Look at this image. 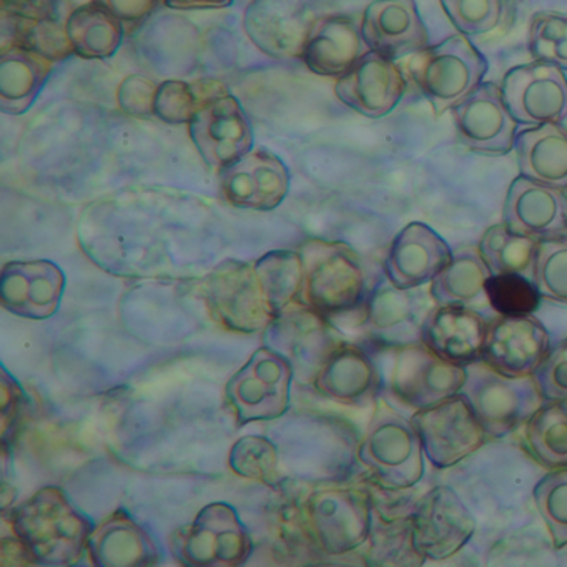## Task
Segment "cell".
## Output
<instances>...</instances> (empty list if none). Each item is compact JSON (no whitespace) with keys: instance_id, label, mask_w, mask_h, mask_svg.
<instances>
[{"instance_id":"obj_45","label":"cell","mask_w":567,"mask_h":567,"mask_svg":"<svg viewBox=\"0 0 567 567\" xmlns=\"http://www.w3.org/2000/svg\"><path fill=\"white\" fill-rule=\"evenodd\" d=\"M158 85L144 75H128L118 85L117 102L125 114L132 117H151L154 115L155 95Z\"/></svg>"},{"instance_id":"obj_42","label":"cell","mask_w":567,"mask_h":567,"mask_svg":"<svg viewBox=\"0 0 567 567\" xmlns=\"http://www.w3.org/2000/svg\"><path fill=\"white\" fill-rule=\"evenodd\" d=\"M231 467L241 476L270 483L277 467L275 447L264 437H244L231 451Z\"/></svg>"},{"instance_id":"obj_24","label":"cell","mask_w":567,"mask_h":567,"mask_svg":"<svg viewBox=\"0 0 567 567\" xmlns=\"http://www.w3.org/2000/svg\"><path fill=\"white\" fill-rule=\"evenodd\" d=\"M451 258L453 251L437 231L413 221L391 241L384 275L394 287L411 290L433 281Z\"/></svg>"},{"instance_id":"obj_18","label":"cell","mask_w":567,"mask_h":567,"mask_svg":"<svg viewBox=\"0 0 567 567\" xmlns=\"http://www.w3.org/2000/svg\"><path fill=\"white\" fill-rule=\"evenodd\" d=\"M220 192L228 204L250 210H274L287 197L290 172L274 152L250 151L220 168Z\"/></svg>"},{"instance_id":"obj_23","label":"cell","mask_w":567,"mask_h":567,"mask_svg":"<svg viewBox=\"0 0 567 567\" xmlns=\"http://www.w3.org/2000/svg\"><path fill=\"white\" fill-rule=\"evenodd\" d=\"M360 29L367 48L391 61L417 54L430 42L416 0H373Z\"/></svg>"},{"instance_id":"obj_17","label":"cell","mask_w":567,"mask_h":567,"mask_svg":"<svg viewBox=\"0 0 567 567\" xmlns=\"http://www.w3.org/2000/svg\"><path fill=\"white\" fill-rule=\"evenodd\" d=\"M550 351L549 333L537 318L499 317L487 324L483 363L509 378L533 377Z\"/></svg>"},{"instance_id":"obj_28","label":"cell","mask_w":567,"mask_h":567,"mask_svg":"<svg viewBox=\"0 0 567 567\" xmlns=\"http://www.w3.org/2000/svg\"><path fill=\"white\" fill-rule=\"evenodd\" d=\"M318 388L344 404H363L377 394L380 374L367 351L343 344L318 371Z\"/></svg>"},{"instance_id":"obj_46","label":"cell","mask_w":567,"mask_h":567,"mask_svg":"<svg viewBox=\"0 0 567 567\" xmlns=\"http://www.w3.org/2000/svg\"><path fill=\"white\" fill-rule=\"evenodd\" d=\"M95 2L111 11L118 21H122V24L132 29L147 21L164 0H95Z\"/></svg>"},{"instance_id":"obj_36","label":"cell","mask_w":567,"mask_h":567,"mask_svg":"<svg viewBox=\"0 0 567 567\" xmlns=\"http://www.w3.org/2000/svg\"><path fill=\"white\" fill-rule=\"evenodd\" d=\"M255 270L277 315L300 297L301 281H303L300 254L285 250L271 251L255 264Z\"/></svg>"},{"instance_id":"obj_3","label":"cell","mask_w":567,"mask_h":567,"mask_svg":"<svg viewBox=\"0 0 567 567\" xmlns=\"http://www.w3.org/2000/svg\"><path fill=\"white\" fill-rule=\"evenodd\" d=\"M408 72L434 114L443 115L483 84L487 61L467 35L456 34L414 54Z\"/></svg>"},{"instance_id":"obj_38","label":"cell","mask_w":567,"mask_h":567,"mask_svg":"<svg viewBox=\"0 0 567 567\" xmlns=\"http://www.w3.org/2000/svg\"><path fill=\"white\" fill-rule=\"evenodd\" d=\"M533 280L540 297L567 305V237L539 241Z\"/></svg>"},{"instance_id":"obj_25","label":"cell","mask_w":567,"mask_h":567,"mask_svg":"<svg viewBox=\"0 0 567 567\" xmlns=\"http://www.w3.org/2000/svg\"><path fill=\"white\" fill-rule=\"evenodd\" d=\"M64 288V271L48 260L11 261L0 281L2 305L31 320L52 317L59 310Z\"/></svg>"},{"instance_id":"obj_15","label":"cell","mask_w":567,"mask_h":567,"mask_svg":"<svg viewBox=\"0 0 567 567\" xmlns=\"http://www.w3.org/2000/svg\"><path fill=\"white\" fill-rule=\"evenodd\" d=\"M453 121L457 141L476 154L506 155L516 147L517 122L493 82L481 84L456 105Z\"/></svg>"},{"instance_id":"obj_13","label":"cell","mask_w":567,"mask_h":567,"mask_svg":"<svg viewBox=\"0 0 567 567\" xmlns=\"http://www.w3.org/2000/svg\"><path fill=\"white\" fill-rule=\"evenodd\" d=\"M184 533H178L175 549L192 566H237L250 554V536L228 504L205 507Z\"/></svg>"},{"instance_id":"obj_27","label":"cell","mask_w":567,"mask_h":567,"mask_svg":"<svg viewBox=\"0 0 567 567\" xmlns=\"http://www.w3.org/2000/svg\"><path fill=\"white\" fill-rule=\"evenodd\" d=\"M370 49L361 38L360 25L348 16L318 19L305 45L301 61L313 74L338 78L350 72Z\"/></svg>"},{"instance_id":"obj_12","label":"cell","mask_w":567,"mask_h":567,"mask_svg":"<svg viewBox=\"0 0 567 567\" xmlns=\"http://www.w3.org/2000/svg\"><path fill=\"white\" fill-rule=\"evenodd\" d=\"M501 91L517 124L539 127L567 121V78L557 65L536 61L511 69Z\"/></svg>"},{"instance_id":"obj_33","label":"cell","mask_w":567,"mask_h":567,"mask_svg":"<svg viewBox=\"0 0 567 567\" xmlns=\"http://www.w3.org/2000/svg\"><path fill=\"white\" fill-rule=\"evenodd\" d=\"M92 559L101 566H144L157 560L154 544L147 534L117 514L89 537Z\"/></svg>"},{"instance_id":"obj_37","label":"cell","mask_w":567,"mask_h":567,"mask_svg":"<svg viewBox=\"0 0 567 567\" xmlns=\"http://www.w3.org/2000/svg\"><path fill=\"white\" fill-rule=\"evenodd\" d=\"M487 303L501 317H524L539 308L540 293L533 278L524 275H491Z\"/></svg>"},{"instance_id":"obj_40","label":"cell","mask_w":567,"mask_h":567,"mask_svg":"<svg viewBox=\"0 0 567 567\" xmlns=\"http://www.w3.org/2000/svg\"><path fill=\"white\" fill-rule=\"evenodd\" d=\"M529 52L536 61L567 71V14H534L529 28Z\"/></svg>"},{"instance_id":"obj_30","label":"cell","mask_w":567,"mask_h":567,"mask_svg":"<svg viewBox=\"0 0 567 567\" xmlns=\"http://www.w3.org/2000/svg\"><path fill=\"white\" fill-rule=\"evenodd\" d=\"M54 62L28 49L12 48L0 54V111L22 115L32 107L48 82Z\"/></svg>"},{"instance_id":"obj_5","label":"cell","mask_w":567,"mask_h":567,"mask_svg":"<svg viewBox=\"0 0 567 567\" xmlns=\"http://www.w3.org/2000/svg\"><path fill=\"white\" fill-rule=\"evenodd\" d=\"M360 460L391 487H413L424 474V450L411 420L381 404L360 446Z\"/></svg>"},{"instance_id":"obj_41","label":"cell","mask_w":567,"mask_h":567,"mask_svg":"<svg viewBox=\"0 0 567 567\" xmlns=\"http://www.w3.org/2000/svg\"><path fill=\"white\" fill-rule=\"evenodd\" d=\"M454 28L464 35L494 31L503 16V0H440Z\"/></svg>"},{"instance_id":"obj_43","label":"cell","mask_w":567,"mask_h":567,"mask_svg":"<svg viewBox=\"0 0 567 567\" xmlns=\"http://www.w3.org/2000/svg\"><path fill=\"white\" fill-rule=\"evenodd\" d=\"M198 104L192 84L167 81L158 85L154 115L168 125H185L194 121Z\"/></svg>"},{"instance_id":"obj_35","label":"cell","mask_w":567,"mask_h":567,"mask_svg":"<svg viewBox=\"0 0 567 567\" xmlns=\"http://www.w3.org/2000/svg\"><path fill=\"white\" fill-rule=\"evenodd\" d=\"M539 241L514 234L504 224L493 225L480 241L481 257L493 275H524L533 278Z\"/></svg>"},{"instance_id":"obj_6","label":"cell","mask_w":567,"mask_h":567,"mask_svg":"<svg viewBox=\"0 0 567 567\" xmlns=\"http://www.w3.org/2000/svg\"><path fill=\"white\" fill-rule=\"evenodd\" d=\"M423 444L424 456L437 470H446L476 453L487 434L464 394L457 393L411 417Z\"/></svg>"},{"instance_id":"obj_26","label":"cell","mask_w":567,"mask_h":567,"mask_svg":"<svg viewBox=\"0 0 567 567\" xmlns=\"http://www.w3.org/2000/svg\"><path fill=\"white\" fill-rule=\"evenodd\" d=\"M487 324L473 308L436 305L424 321L421 341L443 360L466 368L483 360Z\"/></svg>"},{"instance_id":"obj_14","label":"cell","mask_w":567,"mask_h":567,"mask_svg":"<svg viewBox=\"0 0 567 567\" xmlns=\"http://www.w3.org/2000/svg\"><path fill=\"white\" fill-rule=\"evenodd\" d=\"M188 127L192 142L208 167L220 171L254 151L250 122L231 94L198 105Z\"/></svg>"},{"instance_id":"obj_22","label":"cell","mask_w":567,"mask_h":567,"mask_svg":"<svg viewBox=\"0 0 567 567\" xmlns=\"http://www.w3.org/2000/svg\"><path fill=\"white\" fill-rule=\"evenodd\" d=\"M364 327L381 347L396 348L421 341L431 303L416 288L404 290L391 281L380 285L364 301Z\"/></svg>"},{"instance_id":"obj_29","label":"cell","mask_w":567,"mask_h":567,"mask_svg":"<svg viewBox=\"0 0 567 567\" xmlns=\"http://www.w3.org/2000/svg\"><path fill=\"white\" fill-rule=\"evenodd\" d=\"M514 148L523 177L567 192V131L560 125L527 128Z\"/></svg>"},{"instance_id":"obj_32","label":"cell","mask_w":567,"mask_h":567,"mask_svg":"<svg viewBox=\"0 0 567 567\" xmlns=\"http://www.w3.org/2000/svg\"><path fill=\"white\" fill-rule=\"evenodd\" d=\"M69 41L79 58L111 59L121 48L124 24L97 2L79 6L65 19Z\"/></svg>"},{"instance_id":"obj_20","label":"cell","mask_w":567,"mask_h":567,"mask_svg":"<svg viewBox=\"0 0 567 567\" xmlns=\"http://www.w3.org/2000/svg\"><path fill=\"white\" fill-rule=\"evenodd\" d=\"M503 224L537 241L566 238L567 192L519 175L507 190Z\"/></svg>"},{"instance_id":"obj_47","label":"cell","mask_w":567,"mask_h":567,"mask_svg":"<svg viewBox=\"0 0 567 567\" xmlns=\"http://www.w3.org/2000/svg\"><path fill=\"white\" fill-rule=\"evenodd\" d=\"M164 4L174 11H215L230 8L234 0H164Z\"/></svg>"},{"instance_id":"obj_1","label":"cell","mask_w":567,"mask_h":567,"mask_svg":"<svg viewBox=\"0 0 567 567\" xmlns=\"http://www.w3.org/2000/svg\"><path fill=\"white\" fill-rule=\"evenodd\" d=\"M19 543L38 563L68 566L78 563L89 546L92 524L58 487L39 491L14 513Z\"/></svg>"},{"instance_id":"obj_34","label":"cell","mask_w":567,"mask_h":567,"mask_svg":"<svg viewBox=\"0 0 567 567\" xmlns=\"http://www.w3.org/2000/svg\"><path fill=\"white\" fill-rule=\"evenodd\" d=\"M526 447L544 467H567V403L544 401L526 423Z\"/></svg>"},{"instance_id":"obj_4","label":"cell","mask_w":567,"mask_h":567,"mask_svg":"<svg viewBox=\"0 0 567 567\" xmlns=\"http://www.w3.org/2000/svg\"><path fill=\"white\" fill-rule=\"evenodd\" d=\"M460 393L470 401L487 437L493 440L526 424L544 403L533 377H504L483 361L466 367V380Z\"/></svg>"},{"instance_id":"obj_31","label":"cell","mask_w":567,"mask_h":567,"mask_svg":"<svg viewBox=\"0 0 567 567\" xmlns=\"http://www.w3.org/2000/svg\"><path fill=\"white\" fill-rule=\"evenodd\" d=\"M491 275L477 248H461L431 281V298L436 305L481 307L487 303L486 284Z\"/></svg>"},{"instance_id":"obj_10","label":"cell","mask_w":567,"mask_h":567,"mask_svg":"<svg viewBox=\"0 0 567 567\" xmlns=\"http://www.w3.org/2000/svg\"><path fill=\"white\" fill-rule=\"evenodd\" d=\"M464 380L466 368L437 357L423 341L394 348L391 391L413 410H424L454 396Z\"/></svg>"},{"instance_id":"obj_2","label":"cell","mask_w":567,"mask_h":567,"mask_svg":"<svg viewBox=\"0 0 567 567\" xmlns=\"http://www.w3.org/2000/svg\"><path fill=\"white\" fill-rule=\"evenodd\" d=\"M303 281L297 301L323 317L348 313L367 301V271L340 241L310 240L301 247Z\"/></svg>"},{"instance_id":"obj_8","label":"cell","mask_w":567,"mask_h":567,"mask_svg":"<svg viewBox=\"0 0 567 567\" xmlns=\"http://www.w3.org/2000/svg\"><path fill=\"white\" fill-rule=\"evenodd\" d=\"M317 0H254L244 16L255 48L278 61L301 59L318 19Z\"/></svg>"},{"instance_id":"obj_7","label":"cell","mask_w":567,"mask_h":567,"mask_svg":"<svg viewBox=\"0 0 567 567\" xmlns=\"http://www.w3.org/2000/svg\"><path fill=\"white\" fill-rule=\"evenodd\" d=\"M205 301L212 317L228 330L251 333L274 323L271 307L255 267L225 261L205 280Z\"/></svg>"},{"instance_id":"obj_9","label":"cell","mask_w":567,"mask_h":567,"mask_svg":"<svg viewBox=\"0 0 567 567\" xmlns=\"http://www.w3.org/2000/svg\"><path fill=\"white\" fill-rule=\"evenodd\" d=\"M293 367L271 350L260 348L231 378L227 398L237 411L238 421L274 420L287 411Z\"/></svg>"},{"instance_id":"obj_44","label":"cell","mask_w":567,"mask_h":567,"mask_svg":"<svg viewBox=\"0 0 567 567\" xmlns=\"http://www.w3.org/2000/svg\"><path fill=\"white\" fill-rule=\"evenodd\" d=\"M544 401L567 403V337L550 348L546 360L533 374Z\"/></svg>"},{"instance_id":"obj_39","label":"cell","mask_w":567,"mask_h":567,"mask_svg":"<svg viewBox=\"0 0 567 567\" xmlns=\"http://www.w3.org/2000/svg\"><path fill=\"white\" fill-rule=\"evenodd\" d=\"M537 511L556 549L567 546V467L554 470L534 487Z\"/></svg>"},{"instance_id":"obj_16","label":"cell","mask_w":567,"mask_h":567,"mask_svg":"<svg viewBox=\"0 0 567 567\" xmlns=\"http://www.w3.org/2000/svg\"><path fill=\"white\" fill-rule=\"evenodd\" d=\"M311 524L321 547L330 554L358 549L371 536V494L358 489H334L313 494L308 504Z\"/></svg>"},{"instance_id":"obj_21","label":"cell","mask_w":567,"mask_h":567,"mask_svg":"<svg viewBox=\"0 0 567 567\" xmlns=\"http://www.w3.org/2000/svg\"><path fill=\"white\" fill-rule=\"evenodd\" d=\"M404 91L406 81L400 68L373 51H368L334 84V94L341 104L370 118H381L393 112Z\"/></svg>"},{"instance_id":"obj_19","label":"cell","mask_w":567,"mask_h":567,"mask_svg":"<svg viewBox=\"0 0 567 567\" xmlns=\"http://www.w3.org/2000/svg\"><path fill=\"white\" fill-rule=\"evenodd\" d=\"M21 48L51 62L74 54L65 22L55 18L49 0H2V51Z\"/></svg>"},{"instance_id":"obj_11","label":"cell","mask_w":567,"mask_h":567,"mask_svg":"<svg viewBox=\"0 0 567 567\" xmlns=\"http://www.w3.org/2000/svg\"><path fill=\"white\" fill-rule=\"evenodd\" d=\"M476 523L463 501L447 486L417 497L413 514V546L424 560H446L460 553Z\"/></svg>"}]
</instances>
